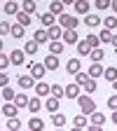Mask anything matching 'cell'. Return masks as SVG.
<instances>
[{"label":"cell","mask_w":117,"mask_h":131,"mask_svg":"<svg viewBox=\"0 0 117 131\" xmlns=\"http://www.w3.org/2000/svg\"><path fill=\"white\" fill-rule=\"evenodd\" d=\"M103 77L110 82V84H112V82L117 80V68H115V66H110V68H105V73H103Z\"/></svg>","instance_id":"4316f807"},{"label":"cell","mask_w":117,"mask_h":131,"mask_svg":"<svg viewBox=\"0 0 117 131\" xmlns=\"http://www.w3.org/2000/svg\"><path fill=\"white\" fill-rule=\"evenodd\" d=\"M70 131H84V129H77V126H75V129H70Z\"/></svg>","instance_id":"11a10c76"},{"label":"cell","mask_w":117,"mask_h":131,"mask_svg":"<svg viewBox=\"0 0 117 131\" xmlns=\"http://www.w3.org/2000/svg\"><path fill=\"white\" fill-rule=\"evenodd\" d=\"M112 5V0H96V3H94V7L98 9V12H101V9H108Z\"/></svg>","instance_id":"b9f144b4"},{"label":"cell","mask_w":117,"mask_h":131,"mask_svg":"<svg viewBox=\"0 0 117 131\" xmlns=\"http://www.w3.org/2000/svg\"><path fill=\"white\" fill-rule=\"evenodd\" d=\"M103 73H105V68H103V66L101 63H91V68H89V77H103Z\"/></svg>","instance_id":"5bb4252c"},{"label":"cell","mask_w":117,"mask_h":131,"mask_svg":"<svg viewBox=\"0 0 117 131\" xmlns=\"http://www.w3.org/2000/svg\"><path fill=\"white\" fill-rule=\"evenodd\" d=\"M9 63H12L9 61V54H3V52H0V70H7Z\"/></svg>","instance_id":"ee69618b"},{"label":"cell","mask_w":117,"mask_h":131,"mask_svg":"<svg viewBox=\"0 0 117 131\" xmlns=\"http://www.w3.org/2000/svg\"><path fill=\"white\" fill-rule=\"evenodd\" d=\"M28 129H30V131H45V122H42L40 117H30V119H28Z\"/></svg>","instance_id":"8fae6325"},{"label":"cell","mask_w":117,"mask_h":131,"mask_svg":"<svg viewBox=\"0 0 117 131\" xmlns=\"http://www.w3.org/2000/svg\"><path fill=\"white\" fill-rule=\"evenodd\" d=\"M9 61L14 66H21L24 63V49H14V52H9Z\"/></svg>","instance_id":"4fadbf2b"},{"label":"cell","mask_w":117,"mask_h":131,"mask_svg":"<svg viewBox=\"0 0 117 131\" xmlns=\"http://www.w3.org/2000/svg\"><path fill=\"white\" fill-rule=\"evenodd\" d=\"M0 52H3V38H0Z\"/></svg>","instance_id":"9f6ffc18"},{"label":"cell","mask_w":117,"mask_h":131,"mask_svg":"<svg viewBox=\"0 0 117 131\" xmlns=\"http://www.w3.org/2000/svg\"><path fill=\"white\" fill-rule=\"evenodd\" d=\"M63 89H66V96H68V98H80V87L75 84V82L68 84V87H63Z\"/></svg>","instance_id":"ac0fdd59"},{"label":"cell","mask_w":117,"mask_h":131,"mask_svg":"<svg viewBox=\"0 0 117 131\" xmlns=\"http://www.w3.org/2000/svg\"><path fill=\"white\" fill-rule=\"evenodd\" d=\"M3 96H5V101L9 103V101H14V96H16V94H14L12 87H3Z\"/></svg>","instance_id":"60d3db41"},{"label":"cell","mask_w":117,"mask_h":131,"mask_svg":"<svg viewBox=\"0 0 117 131\" xmlns=\"http://www.w3.org/2000/svg\"><path fill=\"white\" fill-rule=\"evenodd\" d=\"M33 89H35V94H38L40 98L52 94V84H47V82H35V87H33Z\"/></svg>","instance_id":"3957f363"},{"label":"cell","mask_w":117,"mask_h":131,"mask_svg":"<svg viewBox=\"0 0 117 131\" xmlns=\"http://www.w3.org/2000/svg\"><path fill=\"white\" fill-rule=\"evenodd\" d=\"M84 24H87L89 28H96L98 24H101V19H98L96 14H87V19H84Z\"/></svg>","instance_id":"e575fe53"},{"label":"cell","mask_w":117,"mask_h":131,"mask_svg":"<svg viewBox=\"0 0 117 131\" xmlns=\"http://www.w3.org/2000/svg\"><path fill=\"white\" fill-rule=\"evenodd\" d=\"M82 87H84V91H87V94H94V91H96V80H94V77H89Z\"/></svg>","instance_id":"f35d334b"},{"label":"cell","mask_w":117,"mask_h":131,"mask_svg":"<svg viewBox=\"0 0 117 131\" xmlns=\"http://www.w3.org/2000/svg\"><path fill=\"white\" fill-rule=\"evenodd\" d=\"M89 59H91L94 63H101V59H105V52H103L101 47H98V49H91V54H89Z\"/></svg>","instance_id":"7402d4cb"},{"label":"cell","mask_w":117,"mask_h":131,"mask_svg":"<svg viewBox=\"0 0 117 131\" xmlns=\"http://www.w3.org/2000/svg\"><path fill=\"white\" fill-rule=\"evenodd\" d=\"M75 12L77 14H89V3H87V0H75Z\"/></svg>","instance_id":"2e32d148"},{"label":"cell","mask_w":117,"mask_h":131,"mask_svg":"<svg viewBox=\"0 0 117 131\" xmlns=\"http://www.w3.org/2000/svg\"><path fill=\"white\" fill-rule=\"evenodd\" d=\"M77 42H80V38L75 30H63V45H77Z\"/></svg>","instance_id":"30bf717a"},{"label":"cell","mask_w":117,"mask_h":131,"mask_svg":"<svg viewBox=\"0 0 117 131\" xmlns=\"http://www.w3.org/2000/svg\"><path fill=\"white\" fill-rule=\"evenodd\" d=\"M24 30H26V28H24L21 24H14V26H12V33H9V35H12V38H16V40H21V38H24Z\"/></svg>","instance_id":"484cf974"},{"label":"cell","mask_w":117,"mask_h":131,"mask_svg":"<svg viewBox=\"0 0 117 131\" xmlns=\"http://www.w3.org/2000/svg\"><path fill=\"white\" fill-rule=\"evenodd\" d=\"M73 122H75V126H77V129H87V117H84L82 112H80V115H75V119H73Z\"/></svg>","instance_id":"d590c367"},{"label":"cell","mask_w":117,"mask_h":131,"mask_svg":"<svg viewBox=\"0 0 117 131\" xmlns=\"http://www.w3.org/2000/svg\"><path fill=\"white\" fill-rule=\"evenodd\" d=\"M61 3H63V5H68V3H73V5H75V0H61Z\"/></svg>","instance_id":"816d5d0a"},{"label":"cell","mask_w":117,"mask_h":131,"mask_svg":"<svg viewBox=\"0 0 117 131\" xmlns=\"http://www.w3.org/2000/svg\"><path fill=\"white\" fill-rule=\"evenodd\" d=\"M16 112H19V108H16L14 103L5 101V105H3V115H5V117H16Z\"/></svg>","instance_id":"9a60e30c"},{"label":"cell","mask_w":117,"mask_h":131,"mask_svg":"<svg viewBox=\"0 0 117 131\" xmlns=\"http://www.w3.org/2000/svg\"><path fill=\"white\" fill-rule=\"evenodd\" d=\"M63 47H66V45H63L61 40H52V42H49V54H54V56H59V54L63 52Z\"/></svg>","instance_id":"7c38bea8"},{"label":"cell","mask_w":117,"mask_h":131,"mask_svg":"<svg viewBox=\"0 0 117 131\" xmlns=\"http://www.w3.org/2000/svg\"><path fill=\"white\" fill-rule=\"evenodd\" d=\"M38 52V42L35 40H28L26 45H24V54H28V56H33V54H35Z\"/></svg>","instance_id":"44dd1931"},{"label":"cell","mask_w":117,"mask_h":131,"mask_svg":"<svg viewBox=\"0 0 117 131\" xmlns=\"http://www.w3.org/2000/svg\"><path fill=\"white\" fill-rule=\"evenodd\" d=\"M28 101H30V98L24 96V94H16V96H14V105H16V108H28Z\"/></svg>","instance_id":"ffe728a7"},{"label":"cell","mask_w":117,"mask_h":131,"mask_svg":"<svg viewBox=\"0 0 117 131\" xmlns=\"http://www.w3.org/2000/svg\"><path fill=\"white\" fill-rule=\"evenodd\" d=\"M98 40H101V42H112V30L103 28L101 33H98Z\"/></svg>","instance_id":"8d00e7d4"},{"label":"cell","mask_w":117,"mask_h":131,"mask_svg":"<svg viewBox=\"0 0 117 131\" xmlns=\"http://www.w3.org/2000/svg\"><path fill=\"white\" fill-rule=\"evenodd\" d=\"M110 7H112V9H115V12H117V3H112V5H110Z\"/></svg>","instance_id":"db71d44e"},{"label":"cell","mask_w":117,"mask_h":131,"mask_svg":"<svg viewBox=\"0 0 117 131\" xmlns=\"http://www.w3.org/2000/svg\"><path fill=\"white\" fill-rule=\"evenodd\" d=\"M59 103H61V98H56V96H49L47 101H45V108H47L49 112H59Z\"/></svg>","instance_id":"9c48e42d"},{"label":"cell","mask_w":117,"mask_h":131,"mask_svg":"<svg viewBox=\"0 0 117 131\" xmlns=\"http://www.w3.org/2000/svg\"><path fill=\"white\" fill-rule=\"evenodd\" d=\"M84 131H103V129H101V126H94V124H91V126H87Z\"/></svg>","instance_id":"c3c4849f"},{"label":"cell","mask_w":117,"mask_h":131,"mask_svg":"<svg viewBox=\"0 0 117 131\" xmlns=\"http://www.w3.org/2000/svg\"><path fill=\"white\" fill-rule=\"evenodd\" d=\"M84 40H87V45H89L91 49H98V42H101V40H98V35H96V33H89Z\"/></svg>","instance_id":"1f68e13d"},{"label":"cell","mask_w":117,"mask_h":131,"mask_svg":"<svg viewBox=\"0 0 117 131\" xmlns=\"http://www.w3.org/2000/svg\"><path fill=\"white\" fill-rule=\"evenodd\" d=\"M56 131H63V129H56Z\"/></svg>","instance_id":"6f0895ef"},{"label":"cell","mask_w":117,"mask_h":131,"mask_svg":"<svg viewBox=\"0 0 117 131\" xmlns=\"http://www.w3.org/2000/svg\"><path fill=\"white\" fill-rule=\"evenodd\" d=\"M40 96H35V98H30V101H28V110L30 112H40Z\"/></svg>","instance_id":"d6a6232c"},{"label":"cell","mask_w":117,"mask_h":131,"mask_svg":"<svg viewBox=\"0 0 117 131\" xmlns=\"http://www.w3.org/2000/svg\"><path fill=\"white\" fill-rule=\"evenodd\" d=\"M45 73H47V68H45L42 63H33V68H30V75H33V80H40V82H42Z\"/></svg>","instance_id":"5b68a950"},{"label":"cell","mask_w":117,"mask_h":131,"mask_svg":"<svg viewBox=\"0 0 117 131\" xmlns=\"http://www.w3.org/2000/svg\"><path fill=\"white\" fill-rule=\"evenodd\" d=\"M77 101H80V112H82V115H91V112H96V103L91 101L89 96H80Z\"/></svg>","instance_id":"7a4b0ae2"},{"label":"cell","mask_w":117,"mask_h":131,"mask_svg":"<svg viewBox=\"0 0 117 131\" xmlns=\"http://www.w3.org/2000/svg\"><path fill=\"white\" fill-rule=\"evenodd\" d=\"M47 33H49V40H59V38H63L61 26H52V28H47Z\"/></svg>","instance_id":"83f0119b"},{"label":"cell","mask_w":117,"mask_h":131,"mask_svg":"<svg viewBox=\"0 0 117 131\" xmlns=\"http://www.w3.org/2000/svg\"><path fill=\"white\" fill-rule=\"evenodd\" d=\"M40 21H42V26H45V28H52V26H54V14H52V12L42 14V16H40Z\"/></svg>","instance_id":"d4e9b609"},{"label":"cell","mask_w":117,"mask_h":131,"mask_svg":"<svg viewBox=\"0 0 117 131\" xmlns=\"http://www.w3.org/2000/svg\"><path fill=\"white\" fill-rule=\"evenodd\" d=\"M52 96L61 98V96H66V89H63L61 84H52Z\"/></svg>","instance_id":"f6af8a7d"},{"label":"cell","mask_w":117,"mask_h":131,"mask_svg":"<svg viewBox=\"0 0 117 131\" xmlns=\"http://www.w3.org/2000/svg\"><path fill=\"white\" fill-rule=\"evenodd\" d=\"M112 45H115V49H117V33L112 35Z\"/></svg>","instance_id":"f907efd6"},{"label":"cell","mask_w":117,"mask_h":131,"mask_svg":"<svg viewBox=\"0 0 117 131\" xmlns=\"http://www.w3.org/2000/svg\"><path fill=\"white\" fill-rule=\"evenodd\" d=\"M12 33V26L7 24V21H0V38H5V35H9Z\"/></svg>","instance_id":"7bdbcfd3"},{"label":"cell","mask_w":117,"mask_h":131,"mask_svg":"<svg viewBox=\"0 0 117 131\" xmlns=\"http://www.w3.org/2000/svg\"><path fill=\"white\" fill-rule=\"evenodd\" d=\"M33 40H35L38 45H45V42H49V33L45 28H38L35 33H33Z\"/></svg>","instance_id":"52a82bcc"},{"label":"cell","mask_w":117,"mask_h":131,"mask_svg":"<svg viewBox=\"0 0 117 131\" xmlns=\"http://www.w3.org/2000/svg\"><path fill=\"white\" fill-rule=\"evenodd\" d=\"M14 3H19V0H14Z\"/></svg>","instance_id":"680465c9"},{"label":"cell","mask_w":117,"mask_h":131,"mask_svg":"<svg viewBox=\"0 0 117 131\" xmlns=\"http://www.w3.org/2000/svg\"><path fill=\"white\" fill-rule=\"evenodd\" d=\"M77 54H82V56H89L91 54V47L87 45V40H80L77 42Z\"/></svg>","instance_id":"d6986e66"},{"label":"cell","mask_w":117,"mask_h":131,"mask_svg":"<svg viewBox=\"0 0 117 131\" xmlns=\"http://www.w3.org/2000/svg\"><path fill=\"white\" fill-rule=\"evenodd\" d=\"M21 129V122L16 119V117H9V122H7V131H19Z\"/></svg>","instance_id":"ab89813d"},{"label":"cell","mask_w":117,"mask_h":131,"mask_svg":"<svg viewBox=\"0 0 117 131\" xmlns=\"http://www.w3.org/2000/svg\"><path fill=\"white\" fill-rule=\"evenodd\" d=\"M91 124H94V126H103V124H105V115H101L98 110L91 112Z\"/></svg>","instance_id":"603a6c76"},{"label":"cell","mask_w":117,"mask_h":131,"mask_svg":"<svg viewBox=\"0 0 117 131\" xmlns=\"http://www.w3.org/2000/svg\"><path fill=\"white\" fill-rule=\"evenodd\" d=\"M103 28L115 30V28H117V16H105V19H103Z\"/></svg>","instance_id":"4dcf8cb0"},{"label":"cell","mask_w":117,"mask_h":131,"mask_svg":"<svg viewBox=\"0 0 117 131\" xmlns=\"http://www.w3.org/2000/svg\"><path fill=\"white\" fill-rule=\"evenodd\" d=\"M52 122H54V126H56V129H63V124H66V115L54 112V115H52Z\"/></svg>","instance_id":"cb8c5ba5"},{"label":"cell","mask_w":117,"mask_h":131,"mask_svg":"<svg viewBox=\"0 0 117 131\" xmlns=\"http://www.w3.org/2000/svg\"><path fill=\"white\" fill-rule=\"evenodd\" d=\"M19 12H21V3H14V0L5 3V14H12V16H16Z\"/></svg>","instance_id":"ba28073f"},{"label":"cell","mask_w":117,"mask_h":131,"mask_svg":"<svg viewBox=\"0 0 117 131\" xmlns=\"http://www.w3.org/2000/svg\"><path fill=\"white\" fill-rule=\"evenodd\" d=\"M7 82H9L7 73H5V70H0V87H7Z\"/></svg>","instance_id":"7dc6e473"},{"label":"cell","mask_w":117,"mask_h":131,"mask_svg":"<svg viewBox=\"0 0 117 131\" xmlns=\"http://www.w3.org/2000/svg\"><path fill=\"white\" fill-rule=\"evenodd\" d=\"M21 12H26V14H33V12H35V0H24V3H21Z\"/></svg>","instance_id":"836d02e7"},{"label":"cell","mask_w":117,"mask_h":131,"mask_svg":"<svg viewBox=\"0 0 117 131\" xmlns=\"http://www.w3.org/2000/svg\"><path fill=\"white\" fill-rule=\"evenodd\" d=\"M49 12H52V14H63V3H61V0H54V3L52 5H49Z\"/></svg>","instance_id":"f546056e"},{"label":"cell","mask_w":117,"mask_h":131,"mask_svg":"<svg viewBox=\"0 0 117 131\" xmlns=\"http://www.w3.org/2000/svg\"><path fill=\"white\" fill-rule=\"evenodd\" d=\"M66 70H68L70 75H77L80 73V59H70L68 63H66Z\"/></svg>","instance_id":"e0dca14e"},{"label":"cell","mask_w":117,"mask_h":131,"mask_svg":"<svg viewBox=\"0 0 117 131\" xmlns=\"http://www.w3.org/2000/svg\"><path fill=\"white\" fill-rule=\"evenodd\" d=\"M77 16H70V14H61L59 16V26L63 28V30H75L77 28Z\"/></svg>","instance_id":"6da1fadb"},{"label":"cell","mask_w":117,"mask_h":131,"mask_svg":"<svg viewBox=\"0 0 117 131\" xmlns=\"http://www.w3.org/2000/svg\"><path fill=\"white\" fill-rule=\"evenodd\" d=\"M112 89H115V94H117V80H115V82H112Z\"/></svg>","instance_id":"f5cc1de1"},{"label":"cell","mask_w":117,"mask_h":131,"mask_svg":"<svg viewBox=\"0 0 117 131\" xmlns=\"http://www.w3.org/2000/svg\"><path fill=\"white\" fill-rule=\"evenodd\" d=\"M112 3H117V0H112Z\"/></svg>","instance_id":"91938a15"},{"label":"cell","mask_w":117,"mask_h":131,"mask_svg":"<svg viewBox=\"0 0 117 131\" xmlns=\"http://www.w3.org/2000/svg\"><path fill=\"white\" fill-rule=\"evenodd\" d=\"M42 66H45L47 70H56V68H59V56L47 54V56H45V61H42Z\"/></svg>","instance_id":"277c9868"},{"label":"cell","mask_w":117,"mask_h":131,"mask_svg":"<svg viewBox=\"0 0 117 131\" xmlns=\"http://www.w3.org/2000/svg\"><path fill=\"white\" fill-rule=\"evenodd\" d=\"M16 24H21L24 28H26V26H30V14H26V12H19V14H16Z\"/></svg>","instance_id":"f1b7e54d"},{"label":"cell","mask_w":117,"mask_h":131,"mask_svg":"<svg viewBox=\"0 0 117 131\" xmlns=\"http://www.w3.org/2000/svg\"><path fill=\"white\" fill-rule=\"evenodd\" d=\"M108 108H110V110H117V94L108 98Z\"/></svg>","instance_id":"bcb514c9"},{"label":"cell","mask_w":117,"mask_h":131,"mask_svg":"<svg viewBox=\"0 0 117 131\" xmlns=\"http://www.w3.org/2000/svg\"><path fill=\"white\" fill-rule=\"evenodd\" d=\"M19 87L26 91V89H33L35 87V80H33V75H19Z\"/></svg>","instance_id":"8992f818"},{"label":"cell","mask_w":117,"mask_h":131,"mask_svg":"<svg viewBox=\"0 0 117 131\" xmlns=\"http://www.w3.org/2000/svg\"><path fill=\"white\" fill-rule=\"evenodd\" d=\"M112 122H115V126H117V110H112Z\"/></svg>","instance_id":"681fc988"},{"label":"cell","mask_w":117,"mask_h":131,"mask_svg":"<svg viewBox=\"0 0 117 131\" xmlns=\"http://www.w3.org/2000/svg\"><path fill=\"white\" fill-rule=\"evenodd\" d=\"M35 3H38V0H35Z\"/></svg>","instance_id":"94428289"},{"label":"cell","mask_w":117,"mask_h":131,"mask_svg":"<svg viewBox=\"0 0 117 131\" xmlns=\"http://www.w3.org/2000/svg\"><path fill=\"white\" fill-rule=\"evenodd\" d=\"M73 77H75V84H77V87H82V84L89 80V73H82V70H80V73H77V75H73Z\"/></svg>","instance_id":"74e56055"}]
</instances>
